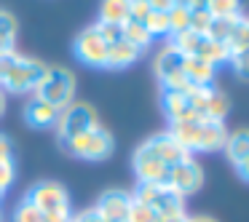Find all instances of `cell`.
Here are the masks:
<instances>
[{
  "mask_svg": "<svg viewBox=\"0 0 249 222\" xmlns=\"http://www.w3.org/2000/svg\"><path fill=\"white\" fill-rule=\"evenodd\" d=\"M99 118H97V110L91 104H83V102H72L70 107H65L59 113V120H56V139H59V147L72 142L75 137L86 134V131L97 129Z\"/></svg>",
  "mask_w": 249,
  "mask_h": 222,
  "instance_id": "cell-1",
  "label": "cell"
},
{
  "mask_svg": "<svg viewBox=\"0 0 249 222\" xmlns=\"http://www.w3.org/2000/svg\"><path fill=\"white\" fill-rule=\"evenodd\" d=\"M35 97L49 102L51 107L65 110L72 104V97H75V75H72L67 67H49V75L46 81L38 86Z\"/></svg>",
  "mask_w": 249,
  "mask_h": 222,
  "instance_id": "cell-2",
  "label": "cell"
},
{
  "mask_svg": "<svg viewBox=\"0 0 249 222\" xmlns=\"http://www.w3.org/2000/svg\"><path fill=\"white\" fill-rule=\"evenodd\" d=\"M62 150L72 158H81V161H105V158L113 155V134L102 126H97V129L62 145Z\"/></svg>",
  "mask_w": 249,
  "mask_h": 222,
  "instance_id": "cell-3",
  "label": "cell"
},
{
  "mask_svg": "<svg viewBox=\"0 0 249 222\" xmlns=\"http://www.w3.org/2000/svg\"><path fill=\"white\" fill-rule=\"evenodd\" d=\"M24 201H30V204L35 206L38 211H43V214H70V195H67L65 185L54 182V179H40V182H35L33 188L27 190V195H24Z\"/></svg>",
  "mask_w": 249,
  "mask_h": 222,
  "instance_id": "cell-4",
  "label": "cell"
},
{
  "mask_svg": "<svg viewBox=\"0 0 249 222\" xmlns=\"http://www.w3.org/2000/svg\"><path fill=\"white\" fill-rule=\"evenodd\" d=\"M49 75V65L40 59H30V56H19L17 67L11 70V75L3 81V86L8 94H27V91H38V86L46 81Z\"/></svg>",
  "mask_w": 249,
  "mask_h": 222,
  "instance_id": "cell-5",
  "label": "cell"
},
{
  "mask_svg": "<svg viewBox=\"0 0 249 222\" xmlns=\"http://www.w3.org/2000/svg\"><path fill=\"white\" fill-rule=\"evenodd\" d=\"M185 56L179 54L177 49H172V46H163L161 51H158L156 56V65H153V70H156V78L158 83H161V91H188V81H185Z\"/></svg>",
  "mask_w": 249,
  "mask_h": 222,
  "instance_id": "cell-6",
  "label": "cell"
},
{
  "mask_svg": "<svg viewBox=\"0 0 249 222\" xmlns=\"http://www.w3.org/2000/svg\"><path fill=\"white\" fill-rule=\"evenodd\" d=\"M188 99L198 120H225V115L231 113V99L225 91L214 86L204 88H188Z\"/></svg>",
  "mask_w": 249,
  "mask_h": 222,
  "instance_id": "cell-7",
  "label": "cell"
},
{
  "mask_svg": "<svg viewBox=\"0 0 249 222\" xmlns=\"http://www.w3.org/2000/svg\"><path fill=\"white\" fill-rule=\"evenodd\" d=\"M107 46L110 43H105V38L91 24V27L81 30L75 35V40H72V54L86 67H105L107 65Z\"/></svg>",
  "mask_w": 249,
  "mask_h": 222,
  "instance_id": "cell-8",
  "label": "cell"
},
{
  "mask_svg": "<svg viewBox=\"0 0 249 222\" xmlns=\"http://www.w3.org/2000/svg\"><path fill=\"white\" fill-rule=\"evenodd\" d=\"M166 185L172 190H177L179 195H190V193H198L201 185H204V169L198 166V161H193V155L185 158L182 163L169 169V177Z\"/></svg>",
  "mask_w": 249,
  "mask_h": 222,
  "instance_id": "cell-9",
  "label": "cell"
},
{
  "mask_svg": "<svg viewBox=\"0 0 249 222\" xmlns=\"http://www.w3.org/2000/svg\"><path fill=\"white\" fill-rule=\"evenodd\" d=\"M142 145H145L147 150H150L161 163H166L169 169L177 166V163H182L185 158H190V153L185 150V147L179 145V142L174 139V137L169 134V131H158V134L147 137V139L142 142Z\"/></svg>",
  "mask_w": 249,
  "mask_h": 222,
  "instance_id": "cell-10",
  "label": "cell"
},
{
  "mask_svg": "<svg viewBox=\"0 0 249 222\" xmlns=\"http://www.w3.org/2000/svg\"><path fill=\"white\" fill-rule=\"evenodd\" d=\"M131 166H134L137 182H156V185H166L169 177V166L161 163L145 145H140L134 150V158H131Z\"/></svg>",
  "mask_w": 249,
  "mask_h": 222,
  "instance_id": "cell-11",
  "label": "cell"
},
{
  "mask_svg": "<svg viewBox=\"0 0 249 222\" xmlns=\"http://www.w3.org/2000/svg\"><path fill=\"white\" fill-rule=\"evenodd\" d=\"M129 209H131V195L126 190H105L97 198V211L105 222H129Z\"/></svg>",
  "mask_w": 249,
  "mask_h": 222,
  "instance_id": "cell-12",
  "label": "cell"
},
{
  "mask_svg": "<svg viewBox=\"0 0 249 222\" xmlns=\"http://www.w3.org/2000/svg\"><path fill=\"white\" fill-rule=\"evenodd\" d=\"M161 107H163V115H166L169 123L196 118L193 107H190V99H188V91H161Z\"/></svg>",
  "mask_w": 249,
  "mask_h": 222,
  "instance_id": "cell-13",
  "label": "cell"
},
{
  "mask_svg": "<svg viewBox=\"0 0 249 222\" xmlns=\"http://www.w3.org/2000/svg\"><path fill=\"white\" fill-rule=\"evenodd\" d=\"M59 113L62 110L51 107L49 102H43V99H38V97H33L24 104V120H27L33 129H51V126H56Z\"/></svg>",
  "mask_w": 249,
  "mask_h": 222,
  "instance_id": "cell-14",
  "label": "cell"
},
{
  "mask_svg": "<svg viewBox=\"0 0 249 222\" xmlns=\"http://www.w3.org/2000/svg\"><path fill=\"white\" fill-rule=\"evenodd\" d=\"M231 131L225 129V120H201V137L196 153H217L225 147Z\"/></svg>",
  "mask_w": 249,
  "mask_h": 222,
  "instance_id": "cell-15",
  "label": "cell"
},
{
  "mask_svg": "<svg viewBox=\"0 0 249 222\" xmlns=\"http://www.w3.org/2000/svg\"><path fill=\"white\" fill-rule=\"evenodd\" d=\"M185 81H188L190 88H204V86H212L214 83V75H217V67L209 65V62L198 59V56H185Z\"/></svg>",
  "mask_w": 249,
  "mask_h": 222,
  "instance_id": "cell-16",
  "label": "cell"
},
{
  "mask_svg": "<svg viewBox=\"0 0 249 222\" xmlns=\"http://www.w3.org/2000/svg\"><path fill=\"white\" fill-rule=\"evenodd\" d=\"M169 134L185 147V150L193 155L196 147H198V137H201V120L198 118H190V120H177V123H169Z\"/></svg>",
  "mask_w": 249,
  "mask_h": 222,
  "instance_id": "cell-17",
  "label": "cell"
},
{
  "mask_svg": "<svg viewBox=\"0 0 249 222\" xmlns=\"http://www.w3.org/2000/svg\"><path fill=\"white\" fill-rule=\"evenodd\" d=\"M140 56H142V51L134 49L129 40H118V43L107 46V65L105 67H107V70H126V67H131Z\"/></svg>",
  "mask_w": 249,
  "mask_h": 222,
  "instance_id": "cell-18",
  "label": "cell"
},
{
  "mask_svg": "<svg viewBox=\"0 0 249 222\" xmlns=\"http://www.w3.org/2000/svg\"><path fill=\"white\" fill-rule=\"evenodd\" d=\"M222 150H225L228 161H231L233 166H238L241 161H247L249 158V129H238V131H233V134H228Z\"/></svg>",
  "mask_w": 249,
  "mask_h": 222,
  "instance_id": "cell-19",
  "label": "cell"
},
{
  "mask_svg": "<svg viewBox=\"0 0 249 222\" xmlns=\"http://www.w3.org/2000/svg\"><path fill=\"white\" fill-rule=\"evenodd\" d=\"M169 46L172 49H177L182 56H198V51H201V46H204V40H206V35H201V33H193V30H182V33H174V35H169Z\"/></svg>",
  "mask_w": 249,
  "mask_h": 222,
  "instance_id": "cell-20",
  "label": "cell"
},
{
  "mask_svg": "<svg viewBox=\"0 0 249 222\" xmlns=\"http://www.w3.org/2000/svg\"><path fill=\"white\" fill-rule=\"evenodd\" d=\"M102 24H126L129 22V0H102L99 19Z\"/></svg>",
  "mask_w": 249,
  "mask_h": 222,
  "instance_id": "cell-21",
  "label": "cell"
},
{
  "mask_svg": "<svg viewBox=\"0 0 249 222\" xmlns=\"http://www.w3.org/2000/svg\"><path fill=\"white\" fill-rule=\"evenodd\" d=\"M153 209H156V214H185V195H179L177 190L163 185V190Z\"/></svg>",
  "mask_w": 249,
  "mask_h": 222,
  "instance_id": "cell-22",
  "label": "cell"
},
{
  "mask_svg": "<svg viewBox=\"0 0 249 222\" xmlns=\"http://www.w3.org/2000/svg\"><path fill=\"white\" fill-rule=\"evenodd\" d=\"M124 40H129L134 49L140 51H147L153 43V35L147 33V27L142 22H134V19H129V22L124 24Z\"/></svg>",
  "mask_w": 249,
  "mask_h": 222,
  "instance_id": "cell-23",
  "label": "cell"
},
{
  "mask_svg": "<svg viewBox=\"0 0 249 222\" xmlns=\"http://www.w3.org/2000/svg\"><path fill=\"white\" fill-rule=\"evenodd\" d=\"M225 49L231 51V54L249 49V19L238 17L236 22H233V30H231V35H228V40H225Z\"/></svg>",
  "mask_w": 249,
  "mask_h": 222,
  "instance_id": "cell-24",
  "label": "cell"
},
{
  "mask_svg": "<svg viewBox=\"0 0 249 222\" xmlns=\"http://www.w3.org/2000/svg\"><path fill=\"white\" fill-rule=\"evenodd\" d=\"M198 59L209 62V65H214V67H220V65H225V62L231 59V51H228L222 43H217V40L206 38L204 46H201V51H198Z\"/></svg>",
  "mask_w": 249,
  "mask_h": 222,
  "instance_id": "cell-25",
  "label": "cell"
},
{
  "mask_svg": "<svg viewBox=\"0 0 249 222\" xmlns=\"http://www.w3.org/2000/svg\"><path fill=\"white\" fill-rule=\"evenodd\" d=\"M206 11L214 19L241 17V0H206Z\"/></svg>",
  "mask_w": 249,
  "mask_h": 222,
  "instance_id": "cell-26",
  "label": "cell"
},
{
  "mask_svg": "<svg viewBox=\"0 0 249 222\" xmlns=\"http://www.w3.org/2000/svg\"><path fill=\"white\" fill-rule=\"evenodd\" d=\"M14 40H17V19H14V14L0 8V46L14 49Z\"/></svg>",
  "mask_w": 249,
  "mask_h": 222,
  "instance_id": "cell-27",
  "label": "cell"
},
{
  "mask_svg": "<svg viewBox=\"0 0 249 222\" xmlns=\"http://www.w3.org/2000/svg\"><path fill=\"white\" fill-rule=\"evenodd\" d=\"M147 33L153 35V38H166V35H172V27H169V11H153L150 17H147L145 22Z\"/></svg>",
  "mask_w": 249,
  "mask_h": 222,
  "instance_id": "cell-28",
  "label": "cell"
},
{
  "mask_svg": "<svg viewBox=\"0 0 249 222\" xmlns=\"http://www.w3.org/2000/svg\"><path fill=\"white\" fill-rule=\"evenodd\" d=\"M14 222H46V214L35 209L30 201L22 198V204L14 209Z\"/></svg>",
  "mask_w": 249,
  "mask_h": 222,
  "instance_id": "cell-29",
  "label": "cell"
},
{
  "mask_svg": "<svg viewBox=\"0 0 249 222\" xmlns=\"http://www.w3.org/2000/svg\"><path fill=\"white\" fill-rule=\"evenodd\" d=\"M169 27H172V35L182 33V30H190V8L174 6L172 11H169Z\"/></svg>",
  "mask_w": 249,
  "mask_h": 222,
  "instance_id": "cell-30",
  "label": "cell"
},
{
  "mask_svg": "<svg viewBox=\"0 0 249 222\" xmlns=\"http://www.w3.org/2000/svg\"><path fill=\"white\" fill-rule=\"evenodd\" d=\"M212 14L206 11V6H201V8H193L190 11V30L193 33H201V35H206V30H209V24H212Z\"/></svg>",
  "mask_w": 249,
  "mask_h": 222,
  "instance_id": "cell-31",
  "label": "cell"
},
{
  "mask_svg": "<svg viewBox=\"0 0 249 222\" xmlns=\"http://www.w3.org/2000/svg\"><path fill=\"white\" fill-rule=\"evenodd\" d=\"M19 56L22 54H17V49H3L0 51V86H3V81H6V78L11 75V70L17 67Z\"/></svg>",
  "mask_w": 249,
  "mask_h": 222,
  "instance_id": "cell-32",
  "label": "cell"
},
{
  "mask_svg": "<svg viewBox=\"0 0 249 222\" xmlns=\"http://www.w3.org/2000/svg\"><path fill=\"white\" fill-rule=\"evenodd\" d=\"M228 62L233 65V70H236V75L241 78V81H249V49L231 54V59H228Z\"/></svg>",
  "mask_w": 249,
  "mask_h": 222,
  "instance_id": "cell-33",
  "label": "cell"
},
{
  "mask_svg": "<svg viewBox=\"0 0 249 222\" xmlns=\"http://www.w3.org/2000/svg\"><path fill=\"white\" fill-rule=\"evenodd\" d=\"M156 217H158V214L150 209V206L131 201V209H129V222H156Z\"/></svg>",
  "mask_w": 249,
  "mask_h": 222,
  "instance_id": "cell-34",
  "label": "cell"
},
{
  "mask_svg": "<svg viewBox=\"0 0 249 222\" xmlns=\"http://www.w3.org/2000/svg\"><path fill=\"white\" fill-rule=\"evenodd\" d=\"M94 27H97V33L105 38V43H118V40H124V24H102V22H97Z\"/></svg>",
  "mask_w": 249,
  "mask_h": 222,
  "instance_id": "cell-35",
  "label": "cell"
},
{
  "mask_svg": "<svg viewBox=\"0 0 249 222\" xmlns=\"http://www.w3.org/2000/svg\"><path fill=\"white\" fill-rule=\"evenodd\" d=\"M150 14H153V8H150V3H147V0H129V19L145 24Z\"/></svg>",
  "mask_w": 249,
  "mask_h": 222,
  "instance_id": "cell-36",
  "label": "cell"
},
{
  "mask_svg": "<svg viewBox=\"0 0 249 222\" xmlns=\"http://www.w3.org/2000/svg\"><path fill=\"white\" fill-rule=\"evenodd\" d=\"M14 177H17V163H14V161L0 163V193H6V190L11 188Z\"/></svg>",
  "mask_w": 249,
  "mask_h": 222,
  "instance_id": "cell-37",
  "label": "cell"
},
{
  "mask_svg": "<svg viewBox=\"0 0 249 222\" xmlns=\"http://www.w3.org/2000/svg\"><path fill=\"white\" fill-rule=\"evenodd\" d=\"M6 161H14V150H11V139L0 134V163Z\"/></svg>",
  "mask_w": 249,
  "mask_h": 222,
  "instance_id": "cell-38",
  "label": "cell"
},
{
  "mask_svg": "<svg viewBox=\"0 0 249 222\" xmlns=\"http://www.w3.org/2000/svg\"><path fill=\"white\" fill-rule=\"evenodd\" d=\"M72 222H105V220H102V217H99L94 209H86V211H81V214L72 217Z\"/></svg>",
  "mask_w": 249,
  "mask_h": 222,
  "instance_id": "cell-39",
  "label": "cell"
},
{
  "mask_svg": "<svg viewBox=\"0 0 249 222\" xmlns=\"http://www.w3.org/2000/svg\"><path fill=\"white\" fill-rule=\"evenodd\" d=\"M147 3H150V8L153 11H172L174 6H177V3H174V0H147Z\"/></svg>",
  "mask_w": 249,
  "mask_h": 222,
  "instance_id": "cell-40",
  "label": "cell"
},
{
  "mask_svg": "<svg viewBox=\"0 0 249 222\" xmlns=\"http://www.w3.org/2000/svg\"><path fill=\"white\" fill-rule=\"evenodd\" d=\"M156 222H188V214H158Z\"/></svg>",
  "mask_w": 249,
  "mask_h": 222,
  "instance_id": "cell-41",
  "label": "cell"
},
{
  "mask_svg": "<svg viewBox=\"0 0 249 222\" xmlns=\"http://www.w3.org/2000/svg\"><path fill=\"white\" fill-rule=\"evenodd\" d=\"M174 3H177V6H182V8H190V11H193V8L206 6V0H174Z\"/></svg>",
  "mask_w": 249,
  "mask_h": 222,
  "instance_id": "cell-42",
  "label": "cell"
},
{
  "mask_svg": "<svg viewBox=\"0 0 249 222\" xmlns=\"http://www.w3.org/2000/svg\"><path fill=\"white\" fill-rule=\"evenodd\" d=\"M236 174L244 179V182H249V158H247V161H241V163L236 166Z\"/></svg>",
  "mask_w": 249,
  "mask_h": 222,
  "instance_id": "cell-43",
  "label": "cell"
},
{
  "mask_svg": "<svg viewBox=\"0 0 249 222\" xmlns=\"http://www.w3.org/2000/svg\"><path fill=\"white\" fill-rule=\"evenodd\" d=\"M188 222H217V220H212V217H204V214H198V217H188Z\"/></svg>",
  "mask_w": 249,
  "mask_h": 222,
  "instance_id": "cell-44",
  "label": "cell"
},
{
  "mask_svg": "<svg viewBox=\"0 0 249 222\" xmlns=\"http://www.w3.org/2000/svg\"><path fill=\"white\" fill-rule=\"evenodd\" d=\"M3 113H6V94L0 88V118H3Z\"/></svg>",
  "mask_w": 249,
  "mask_h": 222,
  "instance_id": "cell-45",
  "label": "cell"
}]
</instances>
